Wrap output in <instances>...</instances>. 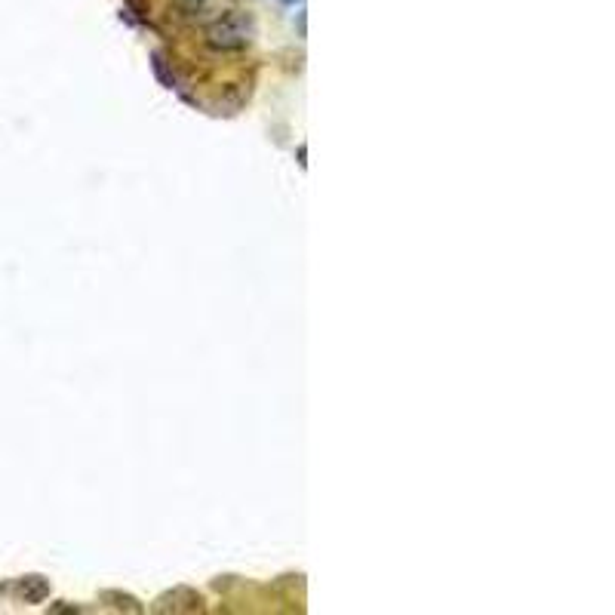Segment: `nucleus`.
<instances>
[{
  "mask_svg": "<svg viewBox=\"0 0 615 615\" xmlns=\"http://www.w3.org/2000/svg\"><path fill=\"white\" fill-rule=\"evenodd\" d=\"M207 37L219 50H240L250 44V37H253V19L243 13H228L207 31Z\"/></svg>",
  "mask_w": 615,
  "mask_h": 615,
  "instance_id": "1",
  "label": "nucleus"
},
{
  "mask_svg": "<svg viewBox=\"0 0 615 615\" xmlns=\"http://www.w3.org/2000/svg\"><path fill=\"white\" fill-rule=\"evenodd\" d=\"M283 4H299V0H283Z\"/></svg>",
  "mask_w": 615,
  "mask_h": 615,
  "instance_id": "2",
  "label": "nucleus"
}]
</instances>
